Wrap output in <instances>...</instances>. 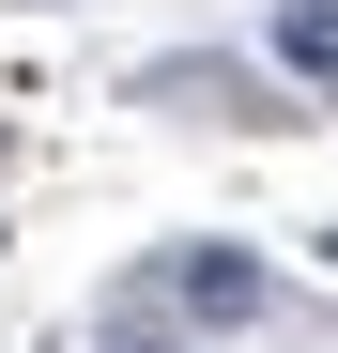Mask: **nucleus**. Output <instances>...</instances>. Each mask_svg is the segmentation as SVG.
<instances>
[{"label":"nucleus","mask_w":338,"mask_h":353,"mask_svg":"<svg viewBox=\"0 0 338 353\" xmlns=\"http://www.w3.org/2000/svg\"><path fill=\"white\" fill-rule=\"evenodd\" d=\"M169 307H185V323H261L277 276H261L246 246H185V261H169Z\"/></svg>","instance_id":"nucleus-1"},{"label":"nucleus","mask_w":338,"mask_h":353,"mask_svg":"<svg viewBox=\"0 0 338 353\" xmlns=\"http://www.w3.org/2000/svg\"><path fill=\"white\" fill-rule=\"evenodd\" d=\"M108 353H185V338H108Z\"/></svg>","instance_id":"nucleus-3"},{"label":"nucleus","mask_w":338,"mask_h":353,"mask_svg":"<svg viewBox=\"0 0 338 353\" xmlns=\"http://www.w3.org/2000/svg\"><path fill=\"white\" fill-rule=\"evenodd\" d=\"M277 62L338 92V0H277Z\"/></svg>","instance_id":"nucleus-2"}]
</instances>
